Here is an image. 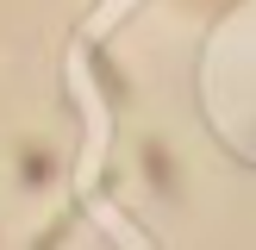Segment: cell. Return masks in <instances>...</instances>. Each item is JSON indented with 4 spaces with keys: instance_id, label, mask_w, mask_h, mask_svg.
<instances>
[{
    "instance_id": "cell-1",
    "label": "cell",
    "mask_w": 256,
    "mask_h": 250,
    "mask_svg": "<svg viewBox=\"0 0 256 250\" xmlns=\"http://www.w3.org/2000/svg\"><path fill=\"white\" fill-rule=\"evenodd\" d=\"M88 75H94V88H100V100H106V112H125V106H132V82H125V69L112 62L106 44H88Z\"/></svg>"
},
{
    "instance_id": "cell-3",
    "label": "cell",
    "mask_w": 256,
    "mask_h": 250,
    "mask_svg": "<svg viewBox=\"0 0 256 250\" xmlns=\"http://www.w3.org/2000/svg\"><path fill=\"white\" fill-rule=\"evenodd\" d=\"M19 162H25V169H19V182H25V188H44L50 175H56V156H50L44 144H25V150H19Z\"/></svg>"
},
{
    "instance_id": "cell-2",
    "label": "cell",
    "mask_w": 256,
    "mask_h": 250,
    "mask_svg": "<svg viewBox=\"0 0 256 250\" xmlns=\"http://www.w3.org/2000/svg\"><path fill=\"white\" fill-rule=\"evenodd\" d=\"M144 175H150V188H156L162 200H182V169H175V156L156 138H144Z\"/></svg>"
}]
</instances>
